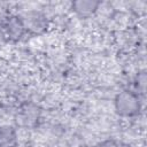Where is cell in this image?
I'll return each mask as SVG.
<instances>
[{
    "instance_id": "obj_1",
    "label": "cell",
    "mask_w": 147,
    "mask_h": 147,
    "mask_svg": "<svg viewBox=\"0 0 147 147\" xmlns=\"http://www.w3.org/2000/svg\"><path fill=\"white\" fill-rule=\"evenodd\" d=\"M116 109L118 114L124 116H131L139 110V99L137 95L130 92L121 93L116 99Z\"/></svg>"
},
{
    "instance_id": "obj_2",
    "label": "cell",
    "mask_w": 147,
    "mask_h": 147,
    "mask_svg": "<svg viewBox=\"0 0 147 147\" xmlns=\"http://www.w3.org/2000/svg\"><path fill=\"white\" fill-rule=\"evenodd\" d=\"M16 134L11 127H0V147H15Z\"/></svg>"
},
{
    "instance_id": "obj_3",
    "label": "cell",
    "mask_w": 147,
    "mask_h": 147,
    "mask_svg": "<svg viewBox=\"0 0 147 147\" xmlns=\"http://www.w3.org/2000/svg\"><path fill=\"white\" fill-rule=\"evenodd\" d=\"M98 5L99 2H94V1H77V2H74L72 7L78 14L87 15V14L93 13L96 9Z\"/></svg>"
},
{
    "instance_id": "obj_4",
    "label": "cell",
    "mask_w": 147,
    "mask_h": 147,
    "mask_svg": "<svg viewBox=\"0 0 147 147\" xmlns=\"http://www.w3.org/2000/svg\"><path fill=\"white\" fill-rule=\"evenodd\" d=\"M23 30H24V24L18 18H11L7 24L8 34L11 36V37H18L20 38V36L22 34Z\"/></svg>"
}]
</instances>
